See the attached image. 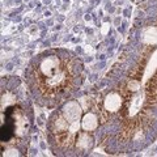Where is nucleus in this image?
Wrapping results in <instances>:
<instances>
[{"label": "nucleus", "mask_w": 157, "mask_h": 157, "mask_svg": "<svg viewBox=\"0 0 157 157\" xmlns=\"http://www.w3.org/2000/svg\"><path fill=\"white\" fill-rule=\"evenodd\" d=\"M77 71V60L73 58L55 54L41 58L33 73L36 89L42 97L55 98L73 86Z\"/></svg>", "instance_id": "obj_1"}]
</instances>
